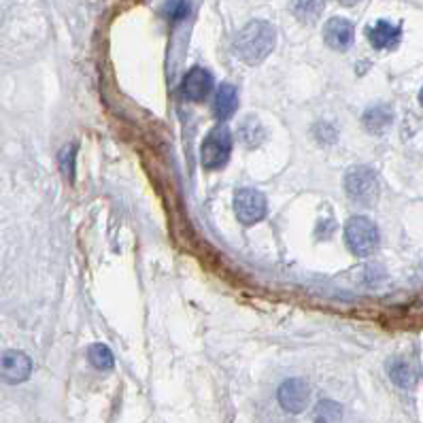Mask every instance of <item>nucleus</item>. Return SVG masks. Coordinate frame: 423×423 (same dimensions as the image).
Segmentation results:
<instances>
[{"label": "nucleus", "instance_id": "13", "mask_svg": "<svg viewBox=\"0 0 423 423\" xmlns=\"http://www.w3.org/2000/svg\"><path fill=\"white\" fill-rule=\"evenodd\" d=\"M266 138V130H264V126L260 123V119L258 117H247L243 123H241V128H238V141L245 145V147H258V145H262V141Z\"/></svg>", "mask_w": 423, "mask_h": 423}, {"label": "nucleus", "instance_id": "5", "mask_svg": "<svg viewBox=\"0 0 423 423\" xmlns=\"http://www.w3.org/2000/svg\"><path fill=\"white\" fill-rule=\"evenodd\" d=\"M234 211L243 226H253L266 217V211H268L266 198L258 189L243 187L234 196Z\"/></svg>", "mask_w": 423, "mask_h": 423}, {"label": "nucleus", "instance_id": "3", "mask_svg": "<svg viewBox=\"0 0 423 423\" xmlns=\"http://www.w3.org/2000/svg\"><path fill=\"white\" fill-rule=\"evenodd\" d=\"M230 153H232V132L226 126L213 128L207 134V138L202 141V147H200L202 166L207 170L221 168L230 160Z\"/></svg>", "mask_w": 423, "mask_h": 423}, {"label": "nucleus", "instance_id": "11", "mask_svg": "<svg viewBox=\"0 0 423 423\" xmlns=\"http://www.w3.org/2000/svg\"><path fill=\"white\" fill-rule=\"evenodd\" d=\"M238 106V92L234 85L230 83H221L217 94H215V100H213V115L217 121H226L234 115Z\"/></svg>", "mask_w": 423, "mask_h": 423}, {"label": "nucleus", "instance_id": "15", "mask_svg": "<svg viewBox=\"0 0 423 423\" xmlns=\"http://www.w3.org/2000/svg\"><path fill=\"white\" fill-rule=\"evenodd\" d=\"M388 370H390V377H392V381L398 385V388H411L413 383H415V375H413V370H411V366L407 364V362H402V360H394L390 366H388Z\"/></svg>", "mask_w": 423, "mask_h": 423}, {"label": "nucleus", "instance_id": "4", "mask_svg": "<svg viewBox=\"0 0 423 423\" xmlns=\"http://www.w3.org/2000/svg\"><path fill=\"white\" fill-rule=\"evenodd\" d=\"M345 238L349 249L360 258L373 256L379 247V230L368 217H351L345 228Z\"/></svg>", "mask_w": 423, "mask_h": 423}, {"label": "nucleus", "instance_id": "10", "mask_svg": "<svg viewBox=\"0 0 423 423\" xmlns=\"http://www.w3.org/2000/svg\"><path fill=\"white\" fill-rule=\"evenodd\" d=\"M400 36H402V28L400 26H394V23H390L385 19H379L375 26L368 28V40L379 51L398 47Z\"/></svg>", "mask_w": 423, "mask_h": 423}, {"label": "nucleus", "instance_id": "12", "mask_svg": "<svg viewBox=\"0 0 423 423\" xmlns=\"http://www.w3.org/2000/svg\"><path fill=\"white\" fill-rule=\"evenodd\" d=\"M392 119H394V113L390 106L385 104H377V106H370L366 113H364V128L373 134H383L390 126H392Z\"/></svg>", "mask_w": 423, "mask_h": 423}, {"label": "nucleus", "instance_id": "14", "mask_svg": "<svg viewBox=\"0 0 423 423\" xmlns=\"http://www.w3.org/2000/svg\"><path fill=\"white\" fill-rule=\"evenodd\" d=\"M326 0H292V13L307 23H313L324 13Z\"/></svg>", "mask_w": 423, "mask_h": 423}, {"label": "nucleus", "instance_id": "6", "mask_svg": "<svg viewBox=\"0 0 423 423\" xmlns=\"http://www.w3.org/2000/svg\"><path fill=\"white\" fill-rule=\"evenodd\" d=\"M213 89V75L207 68L194 66L192 70H187V75L181 81V92L187 100H204Z\"/></svg>", "mask_w": 423, "mask_h": 423}, {"label": "nucleus", "instance_id": "20", "mask_svg": "<svg viewBox=\"0 0 423 423\" xmlns=\"http://www.w3.org/2000/svg\"><path fill=\"white\" fill-rule=\"evenodd\" d=\"M419 102H422V104H423V89H422V92H419Z\"/></svg>", "mask_w": 423, "mask_h": 423}, {"label": "nucleus", "instance_id": "9", "mask_svg": "<svg viewBox=\"0 0 423 423\" xmlns=\"http://www.w3.org/2000/svg\"><path fill=\"white\" fill-rule=\"evenodd\" d=\"M32 362L21 351H6L2 356V377L6 383H21L30 377Z\"/></svg>", "mask_w": 423, "mask_h": 423}, {"label": "nucleus", "instance_id": "8", "mask_svg": "<svg viewBox=\"0 0 423 423\" xmlns=\"http://www.w3.org/2000/svg\"><path fill=\"white\" fill-rule=\"evenodd\" d=\"M324 38L326 43L336 49V51H345L351 47L353 38H356V28L349 19L345 17H332L326 26H324Z\"/></svg>", "mask_w": 423, "mask_h": 423}, {"label": "nucleus", "instance_id": "17", "mask_svg": "<svg viewBox=\"0 0 423 423\" xmlns=\"http://www.w3.org/2000/svg\"><path fill=\"white\" fill-rule=\"evenodd\" d=\"M166 13L170 19L179 21V19H185L187 13H189V0H168L166 2Z\"/></svg>", "mask_w": 423, "mask_h": 423}, {"label": "nucleus", "instance_id": "1", "mask_svg": "<svg viewBox=\"0 0 423 423\" xmlns=\"http://www.w3.org/2000/svg\"><path fill=\"white\" fill-rule=\"evenodd\" d=\"M275 43H277L275 28L268 21L258 19V21L247 23L238 32V36L234 40V51L245 64L256 66L268 57V53L275 49Z\"/></svg>", "mask_w": 423, "mask_h": 423}, {"label": "nucleus", "instance_id": "19", "mask_svg": "<svg viewBox=\"0 0 423 423\" xmlns=\"http://www.w3.org/2000/svg\"><path fill=\"white\" fill-rule=\"evenodd\" d=\"M343 4H347V6H351V4H356V2H360V0H341Z\"/></svg>", "mask_w": 423, "mask_h": 423}, {"label": "nucleus", "instance_id": "18", "mask_svg": "<svg viewBox=\"0 0 423 423\" xmlns=\"http://www.w3.org/2000/svg\"><path fill=\"white\" fill-rule=\"evenodd\" d=\"M315 419L319 422H336V419H341V407L339 405H334V402H322L319 407H317V415H315Z\"/></svg>", "mask_w": 423, "mask_h": 423}, {"label": "nucleus", "instance_id": "7", "mask_svg": "<svg viewBox=\"0 0 423 423\" xmlns=\"http://www.w3.org/2000/svg\"><path fill=\"white\" fill-rule=\"evenodd\" d=\"M309 385L302 379H290L279 388V405L290 413H302L309 405Z\"/></svg>", "mask_w": 423, "mask_h": 423}, {"label": "nucleus", "instance_id": "16", "mask_svg": "<svg viewBox=\"0 0 423 423\" xmlns=\"http://www.w3.org/2000/svg\"><path fill=\"white\" fill-rule=\"evenodd\" d=\"M87 358H89V364L98 370H111L115 360H113V353L109 351L106 345H92L89 351H87Z\"/></svg>", "mask_w": 423, "mask_h": 423}, {"label": "nucleus", "instance_id": "2", "mask_svg": "<svg viewBox=\"0 0 423 423\" xmlns=\"http://www.w3.org/2000/svg\"><path fill=\"white\" fill-rule=\"evenodd\" d=\"M345 192L353 202L362 207H370L379 196V179L375 170L368 166L349 168L345 175Z\"/></svg>", "mask_w": 423, "mask_h": 423}]
</instances>
